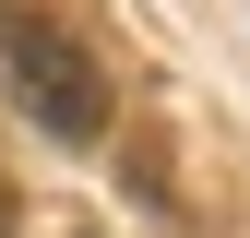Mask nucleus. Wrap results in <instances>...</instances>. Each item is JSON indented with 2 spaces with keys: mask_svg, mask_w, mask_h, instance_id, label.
<instances>
[{
  "mask_svg": "<svg viewBox=\"0 0 250 238\" xmlns=\"http://www.w3.org/2000/svg\"><path fill=\"white\" fill-rule=\"evenodd\" d=\"M0 226H12V191H0Z\"/></svg>",
  "mask_w": 250,
  "mask_h": 238,
  "instance_id": "obj_2",
  "label": "nucleus"
},
{
  "mask_svg": "<svg viewBox=\"0 0 250 238\" xmlns=\"http://www.w3.org/2000/svg\"><path fill=\"white\" fill-rule=\"evenodd\" d=\"M0 72H12V96H24L36 131H60V143H96V131H107V72H96V48L60 36L48 12H0Z\"/></svg>",
  "mask_w": 250,
  "mask_h": 238,
  "instance_id": "obj_1",
  "label": "nucleus"
}]
</instances>
